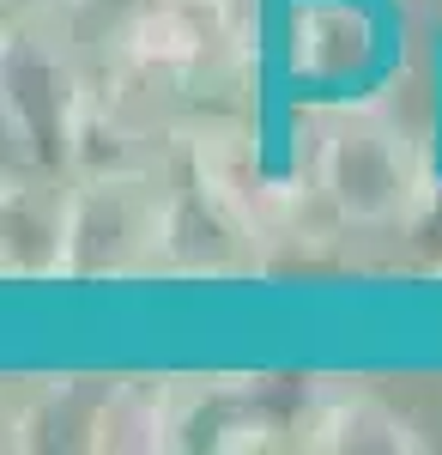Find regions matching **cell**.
Returning a JSON list of instances; mask_svg holds the SVG:
<instances>
[{
	"instance_id": "7c38bea8",
	"label": "cell",
	"mask_w": 442,
	"mask_h": 455,
	"mask_svg": "<svg viewBox=\"0 0 442 455\" xmlns=\"http://www.w3.org/2000/svg\"><path fill=\"white\" fill-rule=\"evenodd\" d=\"M91 0H6V12H43V19H73Z\"/></svg>"
},
{
	"instance_id": "ba28073f",
	"label": "cell",
	"mask_w": 442,
	"mask_h": 455,
	"mask_svg": "<svg viewBox=\"0 0 442 455\" xmlns=\"http://www.w3.org/2000/svg\"><path fill=\"white\" fill-rule=\"evenodd\" d=\"M261 261V231L242 225L218 195L201 182H170V219H164V274H194V280H225L249 274Z\"/></svg>"
},
{
	"instance_id": "52a82bcc",
	"label": "cell",
	"mask_w": 442,
	"mask_h": 455,
	"mask_svg": "<svg viewBox=\"0 0 442 455\" xmlns=\"http://www.w3.org/2000/svg\"><path fill=\"white\" fill-rule=\"evenodd\" d=\"M279 55L304 85H358L382 55L364 0H291L279 19Z\"/></svg>"
},
{
	"instance_id": "277c9868",
	"label": "cell",
	"mask_w": 442,
	"mask_h": 455,
	"mask_svg": "<svg viewBox=\"0 0 442 455\" xmlns=\"http://www.w3.org/2000/svg\"><path fill=\"white\" fill-rule=\"evenodd\" d=\"M212 55H237L218 31L212 0H134L103 31L109 73H128L146 85H188L194 73L212 68Z\"/></svg>"
},
{
	"instance_id": "8fae6325",
	"label": "cell",
	"mask_w": 442,
	"mask_h": 455,
	"mask_svg": "<svg viewBox=\"0 0 442 455\" xmlns=\"http://www.w3.org/2000/svg\"><path fill=\"white\" fill-rule=\"evenodd\" d=\"M103 383L61 377L36 383L19 413H6V450H91V413H98Z\"/></svg>"
},
{
	"instance_id": "3957f363",
	"label": "cell",
	"mask_w": 442,
	"mask_h": 455,
	"mask_svg": "<svg viewBox=\"0 0 442 455\" xmlns=\"http://www.w3.org/2000/svg\"><path fill=\"white\" fill-rule=\"evenodd\" d=\"M170 176L152 182H73L67 285H122L164 274Z\"/></svg>"
},
{
	"instance_id": "30bf717a",
	"label": "cell",
	"mask_w": 442,
	"mask_h": 455,
	"mask_svg": "<svg viewBox=\"0 0 442 455\" xmlns=\"http://www.w3.org/2000/svg\"><path fill=\"white\" fill-rule=\"evenodd\" d=\"M304 450L309 455H418L424 431L370 388H328Z\"/></svg>"
},
{
	"instance_id": "9c48e42d",
	"label": "cell",
	"mask_w": 442,
	"mask_h": 455,
	"mask_svg": "<svg viewBox=\"0 0 442 455\" xmlns=\"http://www.w3.org/2000/svg\"><path fill=\"white\" fill-rule=\"evenodd\" d=\"M176 450V377H115L91 413V455Z\"/></svg>"
},
{
	"instance_id": "7a4b0ae2",
	"label": "cell",
	"mask_w": 442,
	"mask_h": 455,
	"mask_svg": "<svg viewBox=\"0 0 442 455\" xmlns=\"http://www.w3.org/2000/svg\"><path fill=\"white\" fill-rule=\"evenodd\" d=\"M315 195L340 225H406L430 201L424 152L382 104H340L315 134Z\"/></svg>"
},
{
	"instance_id": "5b68a950",
	"label": "cell",
	"mask_w": 442,
	"mask_h": 455,
	"mask_svg": "<svg viewBox=\"0 0 442 455\" xmlns=\"http://www.w3.org/2000/svg\"><path fill=\"white\" fill-rule=\"evenodd\" d=\"M73 243V176L6 171L0 182V274L19 285L67 280Z\"/></svg>"
},
{
	"instance_id": "6da1fadb",
	"label": "cell",
	"mask_w": 442,
	"mask_h": 455,
	"mask_svg": "<svg viewBox=\"0 0 442 455\" xmlns=\"http://www.w3.org/2000/svg\"><path fill=\"white\" fill-rule=\"evenodd\" d=\"M91 73L67 43V19L12 12L0 36V128L6 171H67L73 128L91 104Z\"/></svg>"
},
{
	"instance_id": "8992f818",
	"label": "cell",
	"mask_w": 442,
	"mask_h": 455,
	"mask_svg": "<svg viewBox=\"0 0 442 455\" xmlns=\"http://www.w3.org/2000/svg\"><path fill=\"white\" fill-rule=\"evenodd\" d=\"M170 122L158 116H139L134 98H115V92H91V104L73 128L67 146V176L73 182H152V176H170L176 152Z\"/></svg>"
}]
</instances>
